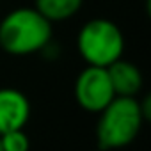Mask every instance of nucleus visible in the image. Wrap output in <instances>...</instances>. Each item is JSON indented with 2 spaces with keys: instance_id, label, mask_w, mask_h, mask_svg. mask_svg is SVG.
<instances>
[{
  "instance_id": "39448f33",
  "label": "nucleus",
  "mask_w": 151,
  "mask_h": 151,
  "mask_svg": "<svg viewBox=\"0 0 151 151\" xmlns=\"http://www.w3.org/2000/svg\"><path fill=\"white\" fill-rule=\"evenodd\" d=\"M30 117V101L29 98L14 89H0V135L13 130H22Z\"/></svg>"
},
{
  "instance_id": "9d476101",
  "label": "nucleus",
  "mask_w": 151,
  "mask_h": 151,
  "mask_svg": "<svg viewBox=\"0 0 151 151\" xmlns=\"http://www.w3.org/2000/svg\"><path fill=\"white\" fill-rule=\"evenodd\" d=\"M98 151H105V149H98Z\"/></svg>"
},
{
  "instance_id": "6e6552de",
  "label": "nucleus",
  "mask_w": 151,
  "mask_h": 151,
  "mask_svg": "<svg viewBox=\"0 0 151 151\" xmlns=\"http://www.w3.org/2000/svg\"><path fill=\"white\" fill-rule=\"evenodd\" d=\"M0 142H2L4 151H29L30 149V140L27 133L23 132V128L0 135Z\"/></svg>"
},
{
  "instance_id": "7ed1b4c3",
  "label": "nucleus",
  "mask_w": 151,
  "mask_h": 151,
  "mask_svg": "<svg viewBox=\"0 0 151 151\" xmlns=\"http://www.w3.org/2000/svg\"><path fill=\"white\" fill-rule=\"evenodd\" d=\"M77 46L89 66L109 68L123 57L124 36L114 22L107 18H94L80 29Z\"/></svg>"
},
{
  "instance_id": "20e7f679",
  "label": "nucleus",
  "mask_w": 151,
  "mask_h": 151,
  "mask_svg": "<svg viewBox=\"0 0 151 151\" xmlns=\"http://www.w3.org/2000/svg\"><path fill=\"white\" fill-rule=\"evenodd\" d=\"M114 98L116 93L112 89L107 68L87 64V68L78 73L75 80V100L84 110L100 114Z\"/></svg>"
},
{
  "instance_id": "0eeeda50",
  "label": "nucleus",
  "mask_w": 151,
  "mask_h": 151,
  "mask_svg": "<svg viewBox=\"0 0 151 151\" xmlns=\"http://www.w3.org/2000/svg\"><path fill=\"white\" fill-rule=\"evenodd\" d=\"M84 0H34V9L50 23L69 20L82 9Z\"/></svg>"
},
{
  "instance_id": "f257e3e1",
  "label": "nucleus",
  "mask_w": 151,
  "mask_h": 151,
  "mask_svg": "<svg viewBox=\"0 0 151 151\" xmlns=\"http://www.w3.org/2000/svg\"><path fill=\"white\" fill-rule=\"evenodd\" d=\"M52 37V23L34 7H18L0 22V48L9 55L37 53Z\"/></svg>"
},
{
  "instance_id": "f03ea898",
  "label": "nucleus",
  "mask_w": 151,
  "mask_h": 151,
  "mask_svg": "<svg viewBox=\"0 0 151 151\" xmlns=\"http://www.w3.org/2000/svg\"><path fill=\"white\" fill-rule=\"evenodd\" d=\"M137 98L116 96L101 112L96 124V140L100 149L112 151L130 146L144 123Z\"/></svg>"
},
{
  "instance_id": "1a4fd4ad",
  "label": "nucleus",
  "mask_w": 151,
  "mask_h": 151,
  "mask_svg": "<svg viewBox=\"0 0 151 151\" xmlns=\"http://www.w3.org/2000/svg\"><path fill=\"white\" fill-rule=\"evenodd\" d=\"M0 151H4V147H2V142H0Z\"/></svg>"
},
{
  "instance_id": "423d86ee",
  "label": "nucleus",
  "mask_w": 151,
  "mask_h": 151,
  "mask_svg": "<svg viewBox=\"0 0 151 151\" xmlns=\"http://www.w3.org/2000/svg\"><path fill=\"white\" fill-rule=\"evenodd\" d=\"M109 78L112 84V89L116 93V96H126V98H135L144 84L142 73L140 69L123 59H117L116 62H112L107 68Z\"/></svg>"
}]
</instances>
